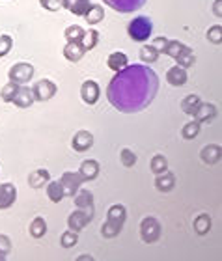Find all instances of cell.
Segmentation results:
<instances>
[{
    "label": "cell",
    "instance_id": "6da1fadb",
    "mask_svg": "<svg viewBox=\"0 0 222 261\" xmlns=\"http://www.w3.org/2000/svg\"><path fill=\"white\" fill-rule=\"evenodd\" d=\"M159 92V76L147 64H127L112 76L107 97L118 112L135 114L147 109Z\"/></svg>",
    "mask_w": 222,
    "mask_h": 261
},
{
    "label": "cell",
    "instance_id": "7a4b0ae2",
    "mask_svg": "<svg viewBox=\"0 0 222 261\" xmlns=\"http://www.w3.org/2000/svg\"><path fill=\"white\" fill-rule=\"evenodd\" d=\"M125 220H127V209H125L121 203H114L109 207V213H107V220L101 226V235L105 239H114L118 237V233L124 229Z\"/></svg>",
    "mask_w": 222,
    "mask_h": 261
},
{
    "label": "cell",
    "instance_id": "3957f363",
    "mask_svg": "<svg viewBox=\"0 0 222 261\" xmlns=\"http://www.w3.org/2000/svg\"><path fill=\"white\" fill-rule=\"evenodd\" d=\"M152 32H153L152 19H147V17H144V15L135 17V19L129 22V27H127L129 38L133 39V41H138V43L147 41V39L152 38Z\"/></svg>",
    "mask_w": 222,
    "mask_h": 261
},
{
    "label": "cell",
    "instance_id": "277c9868",
    "mask_svg": "<svg viewBox=\"0 0 222 261\" xmlns=\"http://www.w3.org/2000/svg\"><path fill=\"white\" fill-rule=\"evenodd\" d=\"M161 237V222L155 217H144L140 222V239L146 245L157 243Z\"/></svg>",
    "mask_w": 222,
    "mask_h": 261
},
{
    "label": "cell",
    "instance_id": "5b68a950",
    "mask_svg": "<svg viewBox=\"0 0 222 261\" xmlns=\"http://www.w3.org/2000/svg\"><path fill=\"white\" fill-rule=\"evenodd\" d=\"M58 183L62 185L64 196H69V198H73V196L77 194V191H79V189H81L86 181L82 179V175L79 174V172H64V174H62V177L58 179Z\"/></svg>",
    "mask_w": 222,
    "mask_h": 261
},
{
    "label": "cell",
    "instance_id": "8992f818",
    "mask_svg": "<svg viewBox=\"0 0 222 261\" xmlns=\"http://www.w3.org/2000/svg\"><path fill=\"white\" fill-rule=\"evenodd\" d=\"M8 76H10L11 82H17V84H28L34 76V65L27 64V62H19V64H13L8 71Z\"/></svg>",
    "mask_w": 222,
    "mask_h": 261
},
{
    "label": "cell",
    "instance_id": "52a82bcc",
    "mask_svg": "<svg viewBox=\"0 0 222 261\" xmlns=\"http://www.w3.org/2000/svg\"><path fill=\"white\" fill-rule=\"evenodd\" d=\"M34 101H49L56 95V84L49 79H41L32 86Z\"/></svg>",
    "mask_w": 222,
    "mask_h": 261
},
{
    "label": "cell",
    "instance_id": "ba28073f",
    "mask_svg": "<svg viewBox=\"0 0 222 261\" xmlns=\"http://www.w3.org/2000/svg\"><path fill=\"white\" fill-rule=\"evenodd\" d=\"M92 220H93L92 213H88V211H84V209H79V207H77L75 211L69 215V218H67V226H69V229H73V231H77V233H81L82 229L86 228Z\"/></svg>",
    "mask_w": 222,
    "mask_h": 261
},
{
    "label": "cell",
    "instance_id": "9c48e42d",
    "mask_svg": "<svg viewBox=\"0 0 222 261\" xmlns=\"http://www.w3.org/2000/svg\"><path fill=\"white\" fill-rule=\"evenodd\" d=\"M103 2L118 13H133V11L140 10L147 0H103Z\"/></svg>",
    "mask_w": 222,
    "mask_h": 261
},
{
    "label": "cell",
    "instance_id": "30bf717a",
    "mask_svg": "<svg viewBox=\"0 0 222 261\" xmlns=\"http://www.w3.org/2000/svg\"><path fill=\"white\" fill-rule=\"evenodd\" d=\"M92 146H93V135L86 129L77 130L75 135H73V138H71V147H73L77 153L88 151Z\"/></svg>",
    "mask_w": 222,
    "mask_h": 261
},
{
    "label": "cell",
    "instance_id": "8fae6325",
    "mask_svg": "<svg viewBox=\"0 0 222 261\" xmlns=\"http://www.w3.org/2000/svg\"><path fill=\"white\" fill-rule=\"evenodd\" d=\"M81 97L82 101L86 105H90V107H93V105L97 103L99 97H101V88H99V84L95 81H84L81 86Z\"/></svg>",
    "mask_w": 222,
    "mask_h": 261
},
{
    "label": "cell",
    "instance_id": "7c38bea8",
    "mask_svg": "<svg viewBox=\"0 0 222 261\" xmlns=\"http://www.w3.org/2000/svg\"><path fill=\"white\" fill-rule=\"evenodd\" d=\"M17 200V189L13 183H2L0 185V211L10 209Z\"/></svg>",
    "mask_w": 222,
    "mask_h": 261
},
{
    "label": "cell",
    "instance_id": "4fadbf2b",
    "mask_svg": "<svg viewBox=\"0 0 222 261\" xmlns=\"http://www.w3.org/2000/svg\"><path fill=\"white\" fill-rule=\"evenodd\" d=\"M62 53H64V58L67 62H81L82 56L86 55V49L81 41H67Z\"/></svg>",
    "mask_w": 222,
    "mask_h": 261
},
{
    "label": "cell",
    "instance_id": "5bb4252c",
    "mask_svg": "<svg viewBox=\"0 0 222 261\" xmlns=\"http://www.w3.org/2000/svg\"><path fill=\"white\" fill-rule=\"evenodd\" d=\"M218 114V110L215 105L211 103H200L198 105V109L194 110V114H192V118L194 120H198L200 123H207V121L215 120Z\"/></svg>",
    "mask_w": 222,
    "mask_h": 261
},
{
    "label": "cell",
    "instance_id": "9a60e30c",
    "mask_svg": "<svg viewBox=\"0 0 222 261\" xmlns=\"http://www.w3.org/2000/svg\"><path fill=\"white\" fill-rule=\"evenodd\" d=\"M187 79H189L187 69L178 64L166 71V82L170 86H183V84H187Z\"/></svg>",
    "mask_w": 222,
    "mask_h": 261
},
{
    "label": "cell",
    "instance_id": "2e32d148",
    "mask_svg": "<svg viewBox=\"0 0 222 261\" xmlns=\"http://www.w3.org/2000/svg\"><path fill=\"white\" fill-rule=\"evenodd\" d=\"M11 103L15 105L17 109H28V107H32L34 103V93H32V88L28 86H19V90H17L15 97H13V101Z\"/></svg>",
    "mask_w": 222,
    "mask_h": 261
},
{
    "label": "cell",
    "instance_id": "e0dca14e",
    "mask_svg": "<svg viewBox=\"0 0 222 261\" xmlns=\"http://www.w3.org/2000/svg\"><path fill=\"white\" fill-rule=\"evenodd\" d=\"M73 198H75V205L79 207V209H84V211L95 215V209H93V194H92V192L86 191V189H79V191H77V194L73 196Z\"/></svg>",
    "mask_w": 222,
    "mask_h": 261
},
{
    "label": "cell",
    "instance_id": "ac0fdd59",
    "mask_svg": "<svg viewBox=\"0 0 222 261\" xmlns=\"http://www.w3.org/2000/svg\"><path fill=\"white\" fill-rule=\"evenodd\" d=\"M79 174L82 175V179H84V181L97 179L99 163H97V161H93V159H86V161H82L81 168H79Z\"/></svg>",
    "mask_w": 222,
    "mask_h": 261
},
{
    "label": "cell",
    "instance_id": "d6986e66",
    "mask_svg": "<svg viewBox=\"0 0 222 261\" xmlns=\"http://www.w3.org/2000/svg\"><path fill=\"white\" fill-rule=\"evenodd\" d=\"M92 0H62V8L69 10V13L77 17H82L86 13V10L90 8Z\"/></svg>",
    "mask_w": 222,
    "mask_h": 261
},
{
    "label": "cell",
    "instance_id": "ffe728a7",
    "mask_svg": "<svg viewBox=\"0 0 222 261\" xmlns=\"http://www.w3.org/2000/svg\"><path fill=\"white\" fill-rule=\"evenodd\" d=\"M49 179H51L49 170L39 168V170H34L32 174L28 175V185L32 187V189H41V187L47 185V181Z\"/></svg>",
    "mask_w": 222,
    "mask_h": 261
},
{
    "label": "cell",
    "instance_id": "44dd1931",
    "mask_svg": "<svg viewBox=\"0 0 222 261\" xmlns=\"http://www.w3.org/2000/svg\"><path fill=\"white\" fill-rule=\"evenodd\" d=\"M200 159L206 164H217L220 161V146L218 144H209L200 151Z\"/></svg>",
    "mask_w": 222,
    "mask_h": 261
},
{
    "label": "cell",
    "instance_id": "7402d4cb",
    "mask_svg": "<svg viewBox=\"0 0 222 261\" xmlns=\"http://www.w3.org/2000/svg\"><path fill=\"white\" fill-rule=\"evenodd\" d=\"M174 185H176V177H174V174H170L168 170H164V172L157 174L155 187H157L161 192H170L174 189Z\"/></svg>",
    "mask_w": 222,
    "mask_h": 261
},
{
    "label": "cell",
    "instance_id": "603a6c76",
    "mask_svg": "<svg viewBox=\"0 0 222 261\" xmlns=\"http://www.w3.org/2000/svg\"><path fill=\"white\" fill-rule=\"evenodd\" d=\"M84 19H86L88 24H97V22H101L105 19V10L101 4H90V8L86 10V13H84Z\"/></svg>",
    "mask_w": 222,
    "mask_h": 261
},
{
    "label": "cell",
    "instance_id": "cb8c5ba5",
    "mask_svg": "<svg viewBox=\"0 0 222 261\" xmlns=\"http://www.w3.org/2000/svg\"><path fill=\"white\" fill-rule=\"evenodd\" d=\"M129 64V58H127V55L125 53H119V50H116V53H112V55L107 58V65H109L112 71H119L124 69L125 65Z\"/></svg>",
    "mask_w": 222,
    "mask_h": 261
},
{
    "label": "cell",
    "instance_id": "d4e9b609",
    "mask_svg": "<svg viewBox=\"0 0 222 261\" xmlns=\"http://www.w3.org/2000/svg\"><path fill=\"white\" fill-rule=\"evenodd\" d=\"M192 228L198 235H206L209 229H211V217L206 215V213H202L198 217L194 218V222H192Z\"/></svg>",
    "mask_w": 222,
    "mask_h": 261
},
{
    "label": "cell",
    "instance_id": "484cf974",
    "mask_svg": "<svg viewBox=\"0 0 222 261\" xmlns=\"http://www.w3.org/2000/svg\"><path fill=\"white\" fill-rule=\"evenodd\" d=\"M159 55H161V53H159L152 43H146V45H142L140 47V58H142V62L147 64V65L153 64V62H157Z\"/></svg>",
    "mask_w": 222,
    "mask_h": 261
},
{
    "label": "cell",
    "instance_id": "4316f807",
    "mask_svg": "<svg viewBox=\"0 0 222 261\" xmlns=\"http://www.w3.org/2000/svg\"><path fill=\"white\" fill-rule=\"evenodd\" d=\"M81 43L84 45V49L86 50H92L97 47L99 43V32L95 28H90V30H84V36H82Z\"/></svg>",
    "mask_w": 222,
    "mask_h": 261
},
{
    "label": "cell",
    "instance_id": "83f0119b",
    "mask_svg": "<svg viewBox=\"0 0 222 261\" xmlns=\"http://www.w3.org/2000/svg\"><path fill=\"white\" fill-rule=\"evenodd\" d=\"M47 196H49L51 201H55V203H58V201H62L65 198L64 196V191H62V185H60L58 181H47Z\"/></svg>",
    "mask_w": 222,
    "mask_h": 261
},
{
    "label": "cell",
    "instance_id": "f1b7e54d",
    "mask_svg": "<svg viewBox=\"0 0 222 261\" xmlns=\"http://www.w3.org/2000/svg\"><path fill=\"white\" fill-rule=\"evenodd\" d=\"M45 233H47V222H45V218L36 217L30 222V235H32L34 239H41Z\"/></svg>",
    "mask_w": 222,
    "mask_h": 261
},
{
    "label": "cell",
    "instance_id": "f546056e",
    "mask_svg": "<svg viewBox=\"0 0 222 261\" xmlns=\"http://www.w3.org/2000/svg\"><path fill=\"white\" fill-rule=\"evenodd\" d=\"M200 129H202V123L198 120H192L189 123H185L183 129H181V136H183L185 140H192L196 136L200 135Z\"/></svg>",
    "mask_w": 222,
    "mask_h": 261
},
{
    "label": "cell",
    "instance_id": "4dcf8cb0",
    "mask_svg": "<svg viewBox=\"0 0 222 261\" xmlns=\"http://www.w3.org/2000/svg\"><path fill=\"white\" fill-rule=\"evenodd\" d=\"M200 97L196 95V93H190V95H187V97L181 101V110H183L185 114L192 116L194 114V110L198 109V105H200Z\"/></svg>",
    "mask_w": 222,
    "mask_h": 261
},
{
    "label": "cell",
    "instance_id": "1f68e13d",
    "mask_svg": "<svg viewBox=\"0 0 222 261\" xmlns=\"http://www.w3.org/2000/svg\"><path fill=\"white\" fill-rule=\"evenodd\" d=\"M185 49H187V45H183L181 41H176V39H168L166 47L163 49V53H161V55H166V56H170V58H176V56H178L179 53H183Z\"/></svg>",
    "mask_w": 222,
    "mask_h": 261
},
{
    "label": "cell",
    "instance_id": "d6a6232c",
    "mask_svg": "<svg viewBox=\"0 0 222 261\" xmlns=\"http://www.w3.org/2000/svg\"><path fill=\"white\" fill-rule=\"evenodd\" d=\"M174 60L178 62V65H181V67H185V69H189L190 65L194 64L196 56H194V53H192V49H190V47H187V49H185L183 53H179Z\"/></svg>",
    "mask_w": 222,
    "mask_h": 261
},
{
    "label": "cell",
    "instance_id": "836d02e7",
    "mask_svg": "<svg viewBox=\"0 0 222 261\" xmlns=\"http://www.w3.org/2000/svg\"><path fill=\"white\" fill-rule=\"evenodd\" d=\"M19 86L21 84H17V82H8L6 86H2V90H0V99L4 101V103H11L13 101V97H15L17 90H19Z\"/></svg>",
    "mask_w": 222,
    "mask_h": 261
},
{
    "label": "cell",
    "instance_id": "e575fe53",
    "mask_svg": "<svg viewBox=\"0 0 222 261\" xmlns=\"http://www.w3.org/2000/svg\"><path fill=\"white\" fill-rule=\"evenodd\" d=\"M150 168H152V172L155 175L161 174V172H164V170H168V161L164 155H161V153H157V155H153L152 157V163H150Z\"/></svg>",
    "mask_w": 222,
    "mask_h": 261
},
{
    "label": "cell",
    "instance_id": "d590c367",
    "mask_svg": "<svg viewBox=\"0 0 222 261\" xmlns=\"http://www.w3.org/2000/svg\"><path fill=\"white\" fill-rule=\"evenodd\" d=\"M82 36H84V28H82L81 24H71V27L65 28V32H64V38L67 39V41H81Z\"/></svg>",
    "mask_w": 222,
    "mask_h": 261
},
{
    "label": "cell",
    "instance_id": "8d00e7d4",
    "mask_svg": "<svg viewBox=\"0 0 222 261\" xmlns=\"http://www.w3.org/2000/svg\"><path fill=\"white\" fill-rule=\"evenodd\" d=\"M77 243H79V233L73 231V229L64 231L62 237H60V245H62V248H73Z\"/></svg>",
    "mask_w": 222,
    "mask_h": 261
},
{
    "label": "cell",
    "instance_id": "74e56055",
    "mask_svg": "<svg viewBox=\"0 0 222 261\" xmlns=\"http://www.w3.org/2000/svg\"><path fill=\"white\" fill-rule=\"evenodd\" d=\"M119 161H121V164H124L125 168H133L136 164V153L133 149H129V147H124L119 151Z\"/></svg>",
    "mask_w": 222,
    "mask_h": 261
},
{
    "label": "cell",
    "instance_id": "f35d334b",
    "mask_svg": "<svg viewBox=\"0 0 222 261\" xmlns=\"http://www.w3.org/2000/svg\"><path fill=\"white\" fill-rule=\"evenodd\" d=\"M206 38H207V41H209V43L220 45V41H222V27H220V24H215V27L209 28V30H207V34H206Z\"/></svg>",
    "mask_w": 222,
    "mask_h": 261
},
{
    "label": "cell",
    "instance_id": "ab89813d",
    "mask_svg": "<svg viewBox=\"0 0 222 261\" xmlns=\"http://www.w3.org/2000/svg\"><path fill=\"white\" fill-rule=\"evenodd\" d=\"M11 47H13V39H11V36L2 34V36H0V58H4V56L10 55Z\"/></svg>",
    "mask_w": 222,
    "mask_h": 261
},
{
    "label": "cell",
    "instance_id": "60d3db41",
    "mask_svg": "<svg viewBox=\"0 0 222 261\" xmlns=\"http://www.w3.org/2000/svg\"><path fill=\"white\" fill-rule=\"evenodd\" d=\"M11 250V243L6 235H0V259H6Z\"/></svg>",
    "mask_w": 222,
    "mask_h": 261
},
{
    "label": "cell",
    "instance_id": "b9f144b4",
    "mask_svg": "<svg viewBox=\"0 0 222 261\" xmlns=\"http://www.w3.org/2000/svg\"><path fill=\"white\" fill-rule=\"evenodd\" d=\"M39 6L47 11H58L62 8V0H39Z\"/></svg>",
    "mask_w": 222,
    "mask_h": 261
},
{
    "label": "cell",
    "instance_id": "7bdbcfd3",
    "mask_svg": "<svg viewBox=\"0 0 222 261\" xmlns=\"http://www.w3.org/2000/svg\"><path fill=\"white\" fill-rule=\"evenodd\" d=\"M166 43H168V39H166V38H163V36H159V38H155V39L152 41V45L159 50V53H163V49L166 47Z\"/></svg>",
    "mask_w": 222,
    "mask_h": 261
},
{
    "label": "cell",
    "instance_id": "ee69618b",
    "mask_svg": "<svg viewBox=\"0 0 222 261\" xmlns=\"http://www.w3.org/2000/svg\"><path fill=\"white\" fill-rule=\"evenodd\" d=\"M220 0H217V2H215V4H213V13H215V15L217 17H220L222 15V11H220Z\"/></svg>",
    "mask_w": 222,
    "mask_h": 261
}]
</instances>
